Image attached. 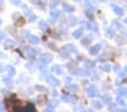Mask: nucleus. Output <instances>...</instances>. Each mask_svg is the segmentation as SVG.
Masks as SVG:
<instances>
[{
	"label": "nucleus",
	"mask_w": 127,
	"mask_h": 112,
	"mask_svg": "<svg viewBox=\"0 0 127 112\" xmlns=\"http://www.w3.org/2000/svg\"><path fill=\"white\" fill-rule=\"evenodd\" d=\"M43 78H44L51 86H58L59 85V80L57 79V78H55V76H52V75L45 74V76H43Z\"/></svg>",
	"instance_id": "1"
},
{
	"label": "nucleus",
	"mask_w": 127,
	"mask_h": 112,
	"mask_svg": "<svg viewBox=\"0 0 127 112\" xmlns=\"http://www.w3.org/2000/svg\"><path fill=\"white\" fill-rule=\"evenodd\" d=\"M52 61V54L51 53H42L40 56V62H42V64H50Z\"/></svg>",
	"instance_id": "2"
},
{
	"label": "nucleus",
	"mask_w": 127,
	"mask_h": 112,
	"mask_svg": "<svg viewBox=\"0 0 127 112\" xmlns=\"http://www.w3.org/2000/svg\"><path fill=\"white\" fill-rule=\"evenodd\" d=\"M23 9L25 10V14H26V16H27V21H29L30 23H33L34 21H36V16H35L34 14L32 13V10H30L25 5L23 6Z\"/></svg>",
	"instance_id": "3"
},
{
	"label": "nucleus",
	"mask_w": 127,
	"mask_h": 112,
	"mask_svg": "<svg viewBox=\"0 0 127 112\" xmlns=\"http://www.w3.org/2000/svg\"><path fill=\"white\" fill-rule=\"evenodd\" d=\"M86 93H87V96H89V97H95V96H98V95H99L98 88L95 87L94 85H91L90 87H87Z\"/></svg>",
	"instance_id": "4"
},
{
	"label": "nucleus",
	"mask_w": 127,
	"mask_h": 112,
	"mask_svg": "<svg viewBox=\"0 0 127 112\" xmlns=\"http://www.w3.org/2000/svg\"><path fill=\"white\" fill-rule=\"evenodd\" d=\"M111 8H112V10H114V13L116 14V15H118V16H124V10H123L122 7H119V6L112 3V5H111Z\"/></svg>",
	"instance_id": "5"
},
{
	"label": "nucleus",
	"mask_w": 127,
	"mask_h": 112,
	"mask_svg": "<svg viewBox=\"0 0 127 112\" xmlns=\"http://www.w3.org/2000/svg\"><path fill=\"white\" fill-rule=\"evenodd\" d=\"M101 50V44H94L93 46H91L90 48V54H92V56H95V54H98V52Z\"/></svg>",
	"instance_id": "6"
},
{
	"label": "nucleus",
	"mask_w": 127,
	"mask_h": 112,
	"mask_svg": "<svg viewBox=\"0 0 127 112\" xmlns=\"http://www.w3.org/2000/svg\"><path fill=\"white\" fill-rule=\"evenodd\" d=\"M63 9H64V11H67V13H73V11L75 10V7L71 5H68V3H66V2H64Z\"/></svg>",
	"instance_id": "7"
},
{
	"label": "nucleus",
	"mask_w": 127,
	"mask_h": 112,
	"mask_svg": "<svg viewBox=\"0 0 127 112\" xmlns=\"http://www.w3.org/2000/svg\"><path fill=\"white\" fill-rule=\"evenodd\" d=\"M27 39H29V42L31 44H34L35 45V44H39L40 43V39L37 36H35V35H30Z\"/></svg>",
	"instance_id": "8"
},
{
	"label": "nucleus",
	"mask_w": 127,
	"mask_h": 112,
	"mask_svg": "<svg viewBox=\"0 0 127 112\" xmlns=\"http://www.w3.org/2000/svg\"><path fill=\"white\" fill-rule=\"evenodd\" d=\"M60 15H61V11H59V10H53L50 13V17L52 21H57L60 17Z\"/></svg>",
	"instance_id": "9"
},
{
	"label": "nucleus",
	"mask_w": 127,
	"mask_h": 112,
	"mask_svg": "<svg viewBox=\"0 0 127 112\" xmlns=\"http://www.w3.org/2000/svg\"><path fill=\"white\" fill-rule=\"evenodd\" d=\"M83 31H84V28H83V27L77 28L76 31H74V32H73V36H74L75 39H79V37L82 36V34H83Z\"/></svg>",
	"instance_id": "10"
},
{
	"label": "nucleus",
	"mask_w": 127,
	"mask_h": 112,
	"mask_svg": "<svg viewBox=\"0 0 127 112\" xmlns=\"http://www.w3.org/2000/svg\"><path fill=\"white\" fill-rule=\"evenodd\" d=\"M16 43L14 42L13 40H9V39H7V40L5 41V49H10V48H14L15 46Z\"/></svg>",
	"instance_id": "11"
},
{
	"label": "nucleus",
	"mask_w": 127,
	"mask_h": 112,
	"mask_svg": "<svg viewBox=\"0 0 127 112\" xmlns=\"http://www.w3.org/2000/svg\"><path fill=\"white\" fill-rule=\"evenodd\" d=\"M58 101H50V102H48V110H53L55 108L58 107Z\"/></svg>",
	"instance_id": "12"
},
{
	"label": "nucleus",
	"mask_w": 127,
	"mask_h": 112,
	"mask_svg": "<svg viewBox=\"0 0 127 112\" xmlns=\"http://www.w3.org/2000/svg\"><path fill=\"white\" fill-rule=\"evenodd\" d=\"M52 71L55 72L56 75H61L63 74V69H61V67L59 66V65H55V66L52 67Z\"/></svg>",
	"instance_id": "13"
},
{
	"label": "nucleus",
	"mask_w": 127,
	"mask_h": 112,
	"mask_svg": "<svg viewBox=\"0 0 127 112\" xmlns=\"http://www.w3.org/2000/svg\"><path fill=\"white\" fill-rule=\"evenodd\" d=\"M69 56H70V52H69L67 49H64V50L60 51V57L64 59H68Z\"/></svg>",
	"instance_id": "14"
},
{
	"label": "nucleus",
	"mask_w": 127,
	"mask_h": 112,
	"mask_svg": "<svg viewBox=\"0 0 127 112\" xmlns=\"http://www.w3.org/2000/svg\"><path fill=\"white\" fill-rule=\"evenodd\" d=\"M7 72H8V76H10V77H13L14 75L16 74V70H15V68H14L13 66H7Z\"/></svg>",
	"instance_id": "15"
},
{
	"label": "nucleus",
	"mask_w": 127,
	"mask_h": 112,
	"mask_svg": "<svg viewBox=\"0 0 127 112\" xmlns=\"http://www.w3.org/2000/svg\"><path fill=\"white\" fill-rule=\"evenodd\" d=\"M117 94L119 96H126L127 95V88L125 87H119L118 91H117Z\"/></svg>",
	"instance_id": "16"
},
{
	"label": "nucleus",
	"mask_w": 127,
	"mask_h": 112,
	"mask_svg": "<svg viewBox=\"0 0 127 112\" xmlns=\"http://www.w3.org/2000/svg\"><path fill=\"white\" fill-rule=\"evenodd\" d=\"M92 107L94 108L95 110H100V109H102V103H101L100 101H93L92 102Z\"/></svg>",
	"instance_id": "17"
},
{
	"label": "nucleus",
	"mask_w": 127,
	"mask_h": 112,
	"mask_svg": "<svg viewBox=\"0 0 127 112\" xmlns=\"http://www.w3.org/2000/svg\"><path fill=\"white\" fill-rule=\"evenodd\" d=\"M100 69L102 71H106V72H109L111 70V67L109 66L108 64H103V65H100Z\"/></svg>",
	"instance_id": "18"
},
{
	"label": "nucleus",
	"mask_w": 127,
	"mask_h": 112,
	"mask_svg": "<svg viewBox=\"0 0 127 112\" xmlns=\"http://www.w3.org/2000/svg\"><path fill=\"white\" fill-rule=\"evenodd\" d=\"M65 49H67V50H68L69 52H70V53H71V52H74V53H76V52H77L76 46L73 45V44H67L66 48H65Z\"/></svg>",
	"instance_id": "19"
},
{
	"label": "nucleus",
	"mask_w": 127,
	"mask_h": 112,
	"mask_svg": "<svg viewBox=\"0 0 127 112\" xmlns=\"http://www.w3.org/2000/svg\"><path fill=\"white\" fill-rule=\"evenodd\" d=\"M47 27H48V25H47V23H45L44 21H40L39 22V28L41 29V31H45Z\"/></svg>",
	"instance_id": "20"
},
{
	"label": "nucleus",
	"mask_w": 127,
	"mask_h": 112,
	"mask_svg": "<svg viewBox=\"0 0 127 112\" xmlns=\"http://www.w3.org/2000/svg\"><path fill=\"white\" fill-rule=\"evenodd\" d=\"M3 83H5L6 85H8V86H9V85L11 86V85L14 84V82H13V79H11L10 76H8V77H5V78H3Z\"/></svg>",
	"instance_id": "21"
},
{
	"label": "nucleus",
	"mask_w": 127,
	"mask_h": 112,
	"mask_svg": "<svg viewBox=\"0 0 127 112\" xmlns=\"http://www.w3.org/2000/svg\"><path fill=\"white\" fill-rule=\"evenodd\" d=\"M25 24V19L23 17H19V19H16V25L17 26H23Z\"/></svg>",
	"instance_id": "22"
},
{
	"label": "nucleus",
	"mask_w": 127,
	"mask_h": 112,
	"mask_svg": "<svg viewBox=\"0 0 127 112\" xmlns=\"http://www.w3.org/2000/svg\"><path fill=\"white\" fill-rule=\"evenodd\" d=\"M91 41H92V39H90V37H84V39H82V44L83 45H89Z\"/></svg>",
	"instance_id": "23"
},
{
	"label": "nucleus",
	"mask_w": 127,
	"mask_h": 112,
	"mask_svg": "<svg viewBox=\"0 0 127 112\" xmlns=\"http://www.w3.org/2000/svg\"><path fill=\"white\" fill-rule=\"evenodd\" d=\"M85 66H86L87 68H93V67L95 66V62L92 61V60H86V61H85Z\"/></svg>",
	"instance_id": "24"
},
{
	"label": "nucleus",
	"mask_w": 127,
	"mask_h": 112,
	"mask_svg": "<svg viewBox=\"0 0 127 112\" xmlns=\"http://www.w3.org/2000/svg\"><path fill=\"white\" fill-rule=\"evenodd\" d=\"M58 3H59L58 0H50V7H51V9H55L56 7L58 6Z\"/></svg>",
	"instance_id": "25"
},
{
	"label": "nucleus",
	"mask_w": 127,
	"mask_h": 112,
	"mask_svg": "<svg viewBox=\"0 0 127 112\" xmlns=\"http://www.w3.org/2000/svg\"><path fill=\"white\" fill-rule=\"evenodd\" d=\"M85 1H86V2H85V5H86L89 8H91V9H94L95 8V6L92 3L93 2L92 0H85Z\"/></svg>",
	"instance_id": "26"
},
{
	"label": "nucleus",
	"mask_w": 127,
	"mask_h": 112,
	"mask_svg": "<svg viewBox=\"0 0 127 112\" xmlns=\"http://www.w3.org/2000/svg\"><path fill=\"white\" fill-rule=\"evenodd\" d=\"M111 101H112V99H111L110 96H103L102 97V102H104V103H107V104H110Z\"/></svg>",
	"instance_id": "27"
},
{
	"label": "nucleus",
	"mask_w": 127,
	"mask_h": 112,
	"mask_svg": "<svg viewBox=\"0 0 127 112\" xmlns=\"http://www.w3.org/2000/svg\"><path fill=\"white\" fill-rule=\"evenodd\" d=\"M106 34H107V36L112 37L114 36V28H112V27H111V28H108L107 29V32H106Z\"/></svg>",
	"instance_id": "28"
},
{
	"label": "nucleus",
	"mask_w": 127,
	"mask_h": 112,
	"mask_svg": "<svg viewBox=\"0 0 127 112\" xmlns=\"http://www.w3.org/2000/svg\"><path fill=\"white\" fill-rule=\"evenodd\" d=\"M77 74H79L81 76H90V72L87 71V70H84V69L78 70V72H77Z\"/></svg>",
	"instance_id": "29"
},
{
	"label": "nucleus",
	"mask_w": 127,
	"mask_h": 112,
	"mask_svg": "<svg viewBox=\"0 0 127 112\" xmlns=\"http://www.w3.org/2000/svg\"><path fill=\"white\" fill-rule=\"evenodd\" d=\"M117 104H118V105H122V107H125V101L124 100L122 99V96H120V97H117Z\"/></svg>",
	"instance_id": "30"
},
{
	"label": "nucleus",
	"mask_w": 127,
	"mask_h": 112,
	"mask_svg": "<svg viewBox=\"0 0 127 112\" xmlns=\"http://www.w3.org/2000/svg\"><path fill=\"white\" fill-rule=\"evenodd\" d=\"M68 90L69 91H73V92L77 91V85H75V84H73V85H68Z\"/></svg>",
	"instance_id": "31"
},
{
	"label": "nucleus",
	"mask_w": 127,
	"mask_h": 112,
	"mask_svg": "<svg viewBox=\"0 0 127 112\" xmlns=\"http://www.w3.org/2000/svg\"><path fill=\"white\" fill-rule=\"evenodd\" d=\"M90 11L91 10H86V11H85V14H86V16L89 17V19H92V21H93V19H94V17H93V14L90 13Z\"/></svg>",
	"instance_id": "32"
},
{
	"label": "nucleus",
	"mask_w": 127,
	"mask_h": 112,
	"mask_svg": "<svg viewBox=\"0 0 127 112\" xmlns=\"http://www.w3.org/2000/svg\"><path fill=\"white\" fill-rule=\"evenodd\" d=\"M69 24L70 25L76 24V18H75V17H69Z\"/></svg>",
	"instance_id": "33"
},
{
	"label": "nucleus",
	"mask_w": 127,
	"mask_h": 112,
	"mask_svg": "<svg viewBox=\"0 0 127 112\" xmlns=\"http://www.w3.org/2000/svg\"><path fill=\"white\" fill-rule=\"evenodd\" d=\"M13 5H15V6H18V5H21V0H9Z\"/></svg>",
	"instance_id": "34"
},
{
	"label": "nucleus",
	"mask_w": 127,
	"mask_h": 112,
	"mask_svg": "<svg viewBox=\"0 0 127 112\" xmlns=\"http://www.w3.org/2000/svg\"><path fill=\"white\" fill-rule=\"evenodd\" d=\"M63 101H65V102H69L70 101V96H67V95H63Z\"/></svg>",
	"instance_id": "35"
},
{
	"label": "nucleus",
	"mask_w": 127,
	"mask_h": 112,
	"mask_svg": "<svg viewBox=\"0 0 127 112\" xmlns=\"http://www.w3.org/2000/svg\"><path fill=\"white\" fill-rule=\"evenodd\" d=\"M35 88H36L37 91H40V92H45V88L44 87H42V86H35Z\"/></svg>",
	"instance_id": "36"
},
{
	"label": "nucleus",
	"mask_w": 127,
	"mask_h": 112,
	"mask_svg": "<svg viewBox=\"0 0 127 112\" xmlns=\"http://www.w3.org/2000/svg\"><path fill=\"white\" fill-rule=\"evenodd\" d=\"M114 70H115V71H119V70H120V67H119L118 65H117V66H115Z\"/></svg>",
	"instance_id": "37"
},
{
	"label": "nucleus",
	"mask_w": 127,
	"mask_h": 112,
	"mask_svg": "<svg viewBox=\"0 0 127 112\" xmlns=\"http://www.w3.org/2000/svg\"><path fill=\"white\" fill-rule=\"evenodd\" d=\"M3 37H5V34L2 32H0V42H1V40H2Z\"/></svg>",
	"instance_id": "38"
},
{
	"label": "nucleus",
	"mask_w": 127,
	"mask_h": 112,
	"mask_svg": "<svg viewBox=\"0 0 127 112\" xmlns=\"http://www.w3.org/2000/svg\"><path fill=\"white\" fill-rule=\"evenodd\" d=\"M30 35H31V34H30V32H26V31H25V32H24V36H26V37H29V36H30Z\"/></svg>",
	"instance_id": "39"
},
{
	"label": "nucleus",
	"mask_w": 127,
	"mask_h": 112,
	"mask_svg": "<svg viewBox=\"0 0 127 112\" xmlns=\"http://www.w3.org/2000/svg\"><path fill=\"white\" fill-rule=\"evenodd\" d=\"M5 110V107H3V104L0 103V111H3Z\"/></svg>",
	"instance_id": "40"
},
{
	"label": "nucleus",
	"mask_w": 127,
	"mask_h": 112,
	"mask_svg": "<svg viewBox=\"0 0 127 112\" xmlns=\"http://www.w3.org/2000/svg\"><path fill=\"white\" fill-rule=\"evenodd\" d=\"M49 46H51V49H56V45L53 43H49Z\"/></svg>",
	"instance_id": "41"
},
{
	"label": "nucleus",
	"mask_w": 127,
	"mask_h": 112,
	"mask_svg": "<svg viewBox=\"0 0 127 112\" xmlns=\"http://www.w3.org/2000/svg\"><path fill=\"white\" fill-rule=\"evenodd\" d=\"M3 70V65H0V72Z\"/></svg>",
	"instance_id": "42"
},
{
	"label": "nucleus",
	"mask_w": 127,
	"mask_h": 112,
	"mask_svg": "<svg viewBox=\"0 0 127 112\" xmlns=\"http://www.w3.org/2000/svg\"><path fill=\"white\" fill-rule=\"evenodd\" d=\"M3 57H5V54H3L2 52H0V58H3Z\"/></svg>",
	"instance_id": "43"
},
{
	"label": "nucleus",
	"mask_w": 127,
	"mask_h": 112,
	"mask_svg": "<svg viewBox=\"0 0 127 112\" xmlns=\"http://www.w3.org/2000/svg\"><path fill=\"white\" fill-rule=\"evenodd\" d=\"M124 72H125V74H126V75H127V66H126V67H125V69H124Z\"/></svg>",
	"instance_id": "44"
},
{
	"label": "nucleus",
	"mask_w": 127,
	"mask_h": 112,
	"mask_svg": "<svg viewBox=\"0 0 127 112\" xmlns=\"http://www.w3.org/2000/svg\"><path fill=\"white\" fill-rule=\"evenodd\" d=\"M77 59H78V60H82V59H83V56H78V58H77Z\"/></svg>",
	"instance_id": "45"
},
{
	"label": "nucleus",
	"mask_w": 127,
	"mask_h": 112,
	"mask_svg": "<svg viewBox=\"0 0 127 112\" xmlns=\"http://www.w3.org/2000/svg\"><path fill=\"white\" fill-rule=\"evenodd\" d=\"M33 1H36L35 3H40V0H33Z\"/></svg>",
	"instance_id": "46"
},
{
	"label": "nucleus",
	"mask_w": 127,
	"mask_h": 112,
	"mask_svg": "<svg viewBox=\"0 0 127 112\" xmlns=\"http://www.w3.org/2000/svg\"><path fill=\"white\" fill-rule=\"evenodd\" d=\"M125 23H126V24H127V18H126V19H125Z\"/></svg>",
	"instance_id": "47"
},
{
	"label": "nucleus",
	"mask_w": 127,
	"mask_h": 112,
	"mask_svg": "<svg viewBox=\"0 0 127 112\" xmlns=\"http://www.w3.org/2000/svg\"><path fill=\"white\" fill-rule=\"evenodd\" d=\"M0 24H1V19H0Z\"/></svg>",
	"instance_id": "48"
}]
</instances>
